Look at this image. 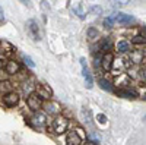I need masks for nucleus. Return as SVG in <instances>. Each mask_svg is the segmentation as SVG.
Wrapping results in <instances>:
<instances>
[{
	"instance_id": "nucleus-1",
	"label": "nucleus",
	"mask_w": 146,
	"mask_h": 145,
	"mask_svg": "<svg viewBox=\"0 0 146 145\" xmlns=\"http://www.w3.org/2000/svg\"><path fill=\"white\" fill-rule=\"evenodd\" d=\"M67 126H69V120L64 116H57L53 120V130H54V134H57V135L64 134Z\"/></svg>"
},
{
	"instance_id": "nucleus-2",
	"label": "nucleus",
	"mask_w": 146,
	"mask_h": 145,
	"mask_svg": "<svg viewBox=\"0 0 146 145\" xmlns=\"http://www.w3.org/2000/svg\"><path fill=\"white\" fill-rule=\"evenodd\" d=\"M80 65H82V75H83V79H85V85H86L88 90H91L94 87V79H92V75L88 69V65H86V60L83 57L80 59Z\"/></svg>"
},
{
	"instance_id": "nucleus-3",
	"label": "nucleus",
	"mask_w": 146,
	"mask_h": 145,
	"mask_svg": "<svg viewBox=\"0 0 146 145\" xmlns=\"http://www.w3.org/2000/svg\"><path fill=\"white\" fill-rule=\"evenodd\" d=\"M27 104H28V107L31 108V110L38 112L40 108L42 107V100H41L35 92H31V94L28 95V98H27Z\"/></svg>"
},
{
	"instance_id": "nucleus-4",
	"label": "nucleus",
	"mask_w": 146,
	"mask_h": 145,
	"mask_svg": "<svg viewBox=\"0 0 146 145\" xmlns=\"http://www.w3.org/2000/svg\"><path fill=\"white\" fill-rule=\"evenodd\" d=\"M35 94L40 97L41 100H50L51 95H53V91L50 87L44 85V84H38V85H35Z\"/></svg>"
},
{
	"instance_id": "nucleus-5",
	"label": "nucleus",
	"mask_w": 146,
	"mask_h": 145,
	"mask_svg": "<svg viewBox=\"0 0 146 145\" xmlns=\"http://www.w3.org/2000/svg\"><path fill=\"white\" fill-rule=\"evenodd\" d=\"M27 28H28V32H29V35L32 37V40H35V41H40L41 40L40 27H38V23H36L34 19H29L27 22Z\"/></svg>"
},
{
	"instance_id": "nucleus-6",
	"label": "nucleus",
	"mask_w": 146,
	"mask_h": 145,
	"mask_svg": "<svg viewBox=\"0 0 146 145\" xmlns=\"http://www.w3.org/2000/svg\"><path fill=\"white\" fill-rule=\"evenodd\" d=\"M19 100H21V97L18 92H13V91H10L7 94H5L3 97V103L7 106V107H15L19 104Z\"/></svg>"
},
{
	"instance_id": "nucleus-7",
	"label": "nucleus",
	"mask_w": 146,
	"mask_h": 145,
	"mask_svg": "<svg viewBox=\"0 0 146 145\" xmlns=\"http://www.w3.org/2000/svg\"><path fill=\"white\" fill-rule=\"evenodd\" d=\"M114 19L120 23V25H131V23H135V22H136V19L133 18L131 15L121 13V12H118V13L114 15Z\"/></svg>"
},
{
	"instance_id": "nucleus-8",
	"label": "nucleus",
	"mask_w": 146,
	"mask_h": 145,
	"mask_svg": "<svg viewBox=\"0 0 146 145\" xmlns=\"http://www.w3.org/2000/svg\"><path fill=\"white\" fill-rule=\"evenodd\" d=\"M101 66H102V69L104 70H111L113 69V66H114V56L111 54V53H105L104 56H102V59H101Z\"/></svg>"
},
{
	"instance_id": "nucleus-9",
	"label": "nucleus",
	"mask_w": 146,
	"mask_h": 145,
	"mask_svg": "<svg viewBox=\"0 0 146 145\" xmlns=\"http://www.w3.org/2000/svg\"><path fill=\"white\" fill-rule=\"evenodd\" d=\"M31 120H32L34 126H36V128H44L45 123H47V117H45V114L41 113L40 110H38V112H35V114L31 117Z\"/></svg>"
},
{
	"instance_id": "nucleus-10",
	"label": "nucleus",
	"mask_w": 146,
	"mask_h": 145,
	"mask_svg": "<svg viewBox=\"0 0 146 145\" xmlns=\"http://www.w3.org/2000/svg\"><path fill=\"white\" fill-rule=\"evenodd\" d=\"M66 144L67 145H80L82 144V136L78 134V132L72 130V132H69L67 136H66Z\"/></svg>"
},
{
	"instance_id": "nucleus-11",
	"label": "nucleus",
	"mask_w": 146,
	"mask_h": 145,
	"mask_svg": "<svg viewBox=\"0 0 146 145\" xmlns=\"http://www.w3.org/2000/svg\"><path fill=\"white\" fill-rule=\"evenodd\" d=\"M5 70H6L7 75H16L21 70V66H19L18 62H15V60H9V62L6 63V66H5Z\"/></svg>"
},
{
	"instance_id": "nucleus-12",
	"label": "nucleus",
	"mask_w": 146,
	"mask_h": 145,
	"mask_svg": "<svg viewBox=\"0 0 146 145\" xmlns=\"http://www.w3.org/2000/svg\"><path fill=\"white\" fill-rule=\"evenodd\" d=\"M45 108H47V112L50 113V114H58L60 110H62V107H60L57 103H54V101L47 103V104H45Z\"/></svg>"
},
{
	"instance_id": "nucleus-13",
	"label": "nucleus",
	"mask_w": 146,
	"mask_h": 145,
	"mask_svg": "<svg viewBox=\"0 0 146 145\" xmlns=\"http://www.w3.org/2000/svg\"><path fill=\"white\" fill-rule=\"evenodd\" d=\"M118 95L120 97H124V98H136V92L130 90V88H120L118 90Z\"/></svg>"
},
{
	"instance_id": "nucleus-14",
	"label": "nucleus",
	"mask_w": 146,
	"mask_h": 145,
	"mask_svg": "<svg viewBox=\"0 0 146 145\" xmlns=\"http://www.w3.org/2000/svg\"><path fill=\"white\" fill-rule=\"evenodd\" d=\"M130 50V43L126 40H121L117 43V51L118 53H127Z\"/></svg>"
},
{
	"instance_id": "nucleus-15",
	"label": "nucleus",
	"mask_w": 146,
	"mask_h": 145,
	"mask_svg": "<svg viewBox=\"0 0 146 145\" xmlns=\"http://www.w3.org/2000/svg\"><path fill=\"white\" fill-rule=\"evenodd\" d=\"M82 117H83V122L88 126H92V117H91L89 108H82Z\"/></svg>"
},
{
	"instance_id": "nucleus-16",
	"label": "nucleus",
	"mask_w": 146,
	"mask_h": 145,
	"mask_svg": "<svg viewBox=\"0 0 146 145\" xmlns=\"http://www.w3.org/2000/svg\"><path fill=\"white\" fill-rule=\"evenodd\" d=\"M12 90H13V85H12L9 81H2V82H0V92L7 94V92H10Z\"/></svg>"
},
{
	"instance_id": "nucleus-17",
	"label": "nucleus",
	"mask_w": 146,
	"mask_h": 145,
	"mask_svg": "<svg viewBox=\"0 0 146 145\" xmlns=\"http://www.w3.org/2000/svg\"><path fill=\"white\" fill-rule=\"evenodd\" d=\"M98 84H100V87L104 90V91H110V92H111L113 91V85H111V84H110L107 79H104V78H101L100 81H98Z\"/></svg>"
},
{
	"instance_id": "nucleus-18",
	"label": "nucleus",
	"mask_w": 146,
	"mask_h": 145,
	"mask_svg": "<svg viewBox=\"0 0 146 145\" xmlns=\"http://www.w3.org/2000/svg\"><path fill=\"white\" fill-rule=\"evenodd\" d=\"M114 16H108V18H105L104 19V22H102V25L105 27V28H113V25H114Z\"/></svg>"
},
{
	"instance_id": "nucleus-19",
	"label": "nucleus",
	"mask_w": 146,
	"mask_h": 145,
	"mask_svg": "<svg viewBox=\"0 0 146 145\" xmlns=\"http://www.w3.org/2000/svg\"><path fill=\"white\" fill-rule=\"evenodd\" d=\"M32 84H34L32 81H29L28 84H27V82L23 84V91H25V94H28V95H29V94H31V90H32V88H35V85H32Z\"/></svg>"
},
{
	"instance_id": "nucleus-20",
	"label": "nucleus",
	"mask_w": 146,
	"mask_h": 145,
	"mask_svg": "<svg viewBox=\"0 0 146 145\" xmlns=\"http://www.w3.org/2000/svg\"><path fill=\"white\" fill-rule=\"evenodd\" d=\"M96 37H98V31H96L95 28H89L88 29V38L89 40H95Z\"/></svg>"
},
{
	"instance_id": "nucleus-21",
	"label": "nucleus",
	"mask_w": 146,
	"mask_h": 145,
	"mask_svg": "<svg viewBox=\"0 0 146 145\" xmlns=\"http://www.w3.org/2000/svg\"><path fill=\"white\" fill-rule=\"evenodd\" d=\"M111 3L114 6H126L130 3V0H111Z\"/></svg>"
},
{
	"instance_id": "nucleus-22",
	"label": "nucleus",
	"mask_w": 146,
	"mask_h": 145,
	"mask_svg": "<svg viewBox=\"0 0 146 145\" xmlns=\"http://www.w3.org/2000/svg\"><path fill=\"white\" fill-rule=\"evenodd\" d=\"M133 44H145V37H142V35H137V37H135L131 40Z\"/></svg>"
},
{
	"instance_id": "nucleus-23",
	"label": "nucleus",
	"mask_w": 146,
	"mask_h": 145,
	"mask_svg": "<svg viewBox=\"0 0 146 145\" xmlns=\"http://www.w3.org/2000/svg\"><path fill=\"white\" fill-rule=\"evenodd\" d=\"M23 62H25L29 67H35V63H34V60L29 57V56H23Z\"/></svg>"
},
{
	"instance_id": "nucleus-24",
	"label": "nucleus",
	"mask_w": 146,
	"mask_h": 145,
	"mask_svg": "<svg viewBox=\"0 0 146 145\" xmlns=\"http://www.w3.org/2000/svg\"><path fill=\"white\" fill-rule=\"evenodd\" d=\"M110 47H111V44H110V41H102V44H101V50L102 51H105V53H108V50H110Z\"/></svg>"
},
{
	"instance_id": "nucleus-25",
	"label": "nucleus",
	"mask_w": 146,
	"mask_h": 145,
	"mask_svg": "<svg viewBox=\"0 0 146 145\" xmlns=\"http://www.w3.org/2000/svg\"><path fill=\"white\" fill-rule=\"evenodd\" d=\"M96 120H98V123L105 125L107 123V116L105 114H96Z\"/></svg>"
},
{
	"instance_id": "nucleus-26",
	"label": "nucleus",
	"mask_w": 146,
	"mask_h": 145,
	"mask_svg": "<svg viewBox=\"0 0 146 145\" xmlns=\"http://www.w3.org/2000/svg\"><path fill=\"white\" fill-rule=\"evenodd\" d=\"M101 12H102V9H101L100 6H96V7H92V9H91V13H96V15H100Z\"/></svg>"
},
{
	"instance_id": "nucleus-27",
	"label": "nucleus",
	"mask_w": 146,
	"mask_h": 145,
	"mask_svg": "<svg viewBox=\"0 0 146 145\" xmlns=\"http://www.w3.org/2000/svg\"><path fill=\"white\" fill-rule=\"evenodd\" d=\"M2 21H5V15H3V9L0 7V22Z\"/></svg>"
},
{
	"instance_id": "nucleus-28",
	"label": "nucleus",
	"mask_w": 146,
	"mask_h": 145,
	"mask_svg": "<svg viewBox=\"0 0 146 145\" xmlns=\"http://www.w3.org/2000/svg\"><path fill=\"white\" fill-rule=\"evenodd\" d=\"M19 2H22L23 5H29V2H31V0H19Z\"/></svg>"
},
{
	"instance_id": "nucleus-29",
	"label": "nucleus",
	"mask_w": 146,
	"mask_h": 145,
	"mask_svg": "<svg viewBox=\"0 0 146 145\" xmlns=\"http://www.w3.org/2000/svg\"><path fill=\"white\" fill-rule=\"evenodd\" d=\"M85 145H98V144H95V142H86Z\"/></svg>"
},
{
	"instance_id": "nucleus-30",
	"label": "nucleus",
	"mask_w": 146,
	"mask_h": 145,
	"mask_svg": "<svg viewBox=\"0 0 146 145\" xmlns=\"http://www.w3.org/2000/svg\"><path fill=\"white\" fill-rule=\"evenodd\" d=\"M2 67H3V60L0 59V69H2Z\"/></svg>"
}]
</instances>
